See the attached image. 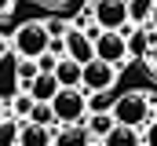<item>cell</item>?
Instances as JSON below:
<instances>
[{
    "instance_id": "obj_1",
    "label": "cell",
    "mask_w": 157,
    "mask_h": 146,
    "mask_svg": "<svg viewBox=\"0 0 157 146\" xmlns=\"http://www.w3.org/2000/svg\"><path fill=\"white\" fill-rule=\"evenodd\" d=\"M150 113H154V106H150V99L143 95V91H124L117 102L110 106V117H113V124H124V128H143V124H150Z\"/></svg>"
},
{
    "instance_id": "obj_2",
    "label": "cell",
    "mask_w": 157,
    "mask_h": 146,
    "mask_svg": "<svg viewBox=\"0 0 157 146\" xmlns=\"http://www.w3.org/2000/svg\"><path fill=\"white\" fill-rule=\"evenodd\" d=\"M59 124H80L88 121V95L80 88H59V95L48 102Z\"/></svg>"
},
{
    "instance_id": "obj_3",
    "label": "cell",
    "mask_w": 157,
    "mask_h": 146,
    "mask_svg": "<svg viewBox=\"0 0 157 146\" xmlns=\"http://www.w3.org/2000/svg\"><path fill=\"white\" fill-rule=\"evenodd\" d=\"M48 29H44V22H22L18 29H15V40H11V48H15V55L18 59H33L37 62L40 55L48 51Z\"/></svg>"
},
{
    "instance_id": "obj_4",
    "label": "cell",
    "mask_w": 157,
    "mask_h": 146,
    "mask_svg": "<svg viewBox=\"0 0 157 146\" xmlns=\"http://www.w3.org/2000/svg\"><path fill=\"white\" fill-rule=\"evenodd\" d=\"M113 80H117V66H110L102 59H91L80 66V91L84 95H102L113 88Z\"/></svg>"
},
{
    "instance_id": "obj_5",
    "label": "cell",
    "mask_w": 157,
    "mask_h": 146,
    "mask_svg": "<svg viewBox=\"0 0 157 146\" xmlns=\"http://www.w3.org/2000/svg\"><path fill=\"white\" fill-rule=\"evenodd\" d=\"M95 59L110 62V66H124L128 62V40L121 29H102L95 36Z\"/></svg>"
},
{
    "instance_id": "obj_6",
    "label": "cell",
    "mask_w": 157,
    "mask_h": 146,
    "mask_svg": "<svg viewBox=\"0 0 157 146\" xmlns=\"http://www.w3.org/2000/svg\"><path fill=\"white\" fill-rule=\"evenodd\" d=\"M91 15H95L99 29H121V33H128V0H95Z\"/></svg>"
},
{
    "instance_id": "obj_7",
    "label": "cell",
    "mask_w": 157,
    "mask_h": 146,
    "mask_svg": "<svg viewBox=\"0 0 157 146\" xmlns=\"http://www.w3.org/2000/svg\"><path fill=\"white\" fill-rule=\"evenodd\" d=\"M62 48H66V59H73V62H80V66L95 59V44H91V36L84 33V29H77V26H70V29H66Z\"/></svg>"
},
{
    "instance_id": "obj_8",
    "label": "cell",
    "mask_w": 157,
    "mask_h": 146,
    "mask_svg": "<svg viewBox=\"0 0 157 146\" xmlns=\"http://www.w3.org/2000/svg\"><path fill=\"white\" fill-rule=\"evenodd\" d=\"M18 59L15 55H0V102L7 106L15 95H18Z\"/></svg>"
},
{
    "instance_id": "obj_9",
    "label": "cell",
    "mask_w": 157,
    "mask_h": 146,
    "mask_svg": "<svg viewBox=\"0 0 157 146\" xmlns=\"http://www.w3.org/2000/svg\"><path fill=\"white\" fill-rule=\"evenodd\" d=\"M26 95H29L33 102H51V99L59 95V80H55L51 73H37V77L29 80V88H26Z\"/></svg>"
},
{
    "instance_id": "obj_10",
    "label": "cell",
    "mask_w": 157,
    "mask_h": 146,
    "mask_svg": "<svg viewBox=\"0 0 157 146\" xmlns=\"http://www.w3.org/2000/svg\"><path fill=\"white\" fill-rule=\"evenodd\" d=\"M51 146H95V139L84 132V124H62V132L51 139Z\"/></svg>"
},
{
    "instance_id": "obj_11",
    "label": "cell",
    "mask_w": 157,
    "mask_h": 146,
    "mask_svg": "<svg viewBox=\"0 0 157 146\" xmlns=\"http://www.w3.org/2000/svg\"><path fill=\"white\" fill-rule=\"evenodd\" d=\"M55 80H59V88H80V62H73V59H59L55 62V73H51Z\"/></svg>"
},
{
    "instance_id": "obj_12",
    "label": "cell",
    "mask_w": 157,
    "mask_h": 146,
    "mask_svg": "<svg viewBox=\"0 0 157 146\" xmlns=\"http://www.w3.org/2000/svg\"><path fill=\"white\" fill-rule=\"evenodd\" d=\"M51 128H40V124H18V146H51Z\"/></svg>"
},
{
    "instance_id": "obj_13",
    "label": "cell",
    "mask_w": 157,
    "mask_h": 146,
    "mask_svg": "<svg viewBox=\"0 0 157 146\" xmlns=\"http://www.w3.org/2000/svg\"><path fill=\"white\" fill-rule=\"evenodd\" d=\"M113 128H117V124H113L110 110H99V113H91V117H88V124H84V132H88V135H91L95 143H102V139H106V135H110Z\"/></svg>"
},
{
    "instance_id": "obj_14",
    "label": "cell",
    "mask_w": 157,
    "mask_h": 146,
    "mask_svg": "<svg viewBox=\"0 0 157 146\" xmlns=\"http://www.w3.org/2000/svg\"><path fill=\"white\" fill-rule=\"evenodd\" d=\"M102 146H143V139H139V132L135 128H124V124H117L106 139H102Z\"/></svg>"
},
{
    "instance_id": "obj_15",
    "label": "cell",
    "mask_w": 157,
    "mask_h": 146,
    "mask_svg": "<svg viewBox=\"0 0 157 146\" xmlns=\"http://www.w3.org/2000/svg\"><path fill=\"white\" fill-rule=\"evenodd\" d=\"M7 113H11V121H15V117H29V113H33V99H29L26 91H18V95L7 102Z\"/></svg>"
},
{
    "instance_id": "obj_16",
    "label": "cell",
    "mask_w": 157,
    "mask_h": 146,
    "mask_svg": "<svg viewBox=\"0 0 157 146\" xmlns=\"http://www.w3.org/2000/svg\"><path fill=\"white\" fill-rule=\"evenodd\" d=\"M29 124H40V128H51L55 124V113L48 102H33V113H29Z\"/></svg>"
},
{
    "instance_id": "obj_17",
    "label": "cell",
    "mask_w": 157,
    "mask_h": 146,
    "mask_svg": "<svg viewBox=\"0 0 157 146\" xmlns=\"http://www.w3.org/2000/svg\"><path fill=\"white\" fill-rule=\"evenodd\" d=\"M0 146H18V124L11 117L0 121Z\"/></svg>"
},
{
    "instance_id": "obj_18",
    "label": "cell",
    "mask_w": 157,
    "mask_h": 146,
    "mask_svg": "<svg viewBox=\"0 0 157 146\" xmlns=\"http://www.w3.org/2000/svg\"><path fill=\"white\" fill-rule=\"evenodd\" d=\"M33 77H37V62H33V59H18V88H22V91L29 88Z\"/></svg>"
},
{
    "instance_id": "obj_19",
    "label": "cell",
    "mask_w": 157,
    "mask_h": 146,
    "mask_svg": "<svg viewBox=\"0 0 157 146\" xmlns=\"http://www.w3.org/2000/svg\"><path fill=\"white\" fill-rule=\"evenodd\" d=\"M44 29H48V36H51V40H62L70 26H66L62 18H48V22H44Z\"/></svg>"
},
{
    "instance_id": "obj_20",
    "label": "cell",
    "mask_w": 157,
    "mask_h": 146,
    "mask_svg": "<svg viewBox=\"0 0 157 146\" xmlns=\"http://www.w3.org/2000/svg\"><path fill=\"white\" fill-rule=\"evenodd\" d=\"M143 15H150V4H143V0H128V18H143Z\"/></svg>"
},
{
    "instance_id": "obj_21",
    "label": "cell",
    "mask_w": 157,
    "mask_h": 146,
    "mask_svg": "<svg viewBox=\"0 0 157 146\" xmlns=\"http://www.w3.org/2000/svg\"><path fill=\"white\" fill-rule=\"evenodd\" d=\"M146 146H157V121H150V128H146Z\"/></svg>"
},
{
    "instance_id": "obj_22",
    "label": "cell",
    "mask_w": 157,
    "mask_h": 146,
    "mask_svg": "<svg viewBox=\"0 0 157 146\" xmlns=\"http://www.w3.org/2000/svg\"><path fill=\"white\" fill-rule=\"evenodd\" d=\"M146 55H150V66H154V70H157V40H154V44H150V51H146Z\"/></svg>"
},
{
    "instance_id": "obj_23",
    "label": "cell",
    "mask_w": 157,
    "mask_h": 146,
    "mask_svg": "<svg viewBox=\"0 0 157 146\" xmlns=\"http://www.w3.org/2000/svg\"><path fill=\"white\" fill-rule=\"evenodd\" d=\"M11 7H15V0H0V15H11Z\"/></svg>"
},
{
    "instance_id": "obj_24",
    "label": "cell",
    "mask_w": 157,
    "mask_h": 146,
    "mask_svg": "<svg viewBox=\"0 0 157 146\" xmlns=\"http://www.w3.org/2000/svg\"><path fill=\"white\" fill-rule=\"evenodd\" d=\"M150 29H157V0H154V7H150Z\"/></svg>"
},
{
    "instance_id": "obj_25",
    "label": "cell",
    "mask_w": 157,
    "mask_h": 146,
    "mask_svg": "<svg viewBox=\"0 0 157 146\" xmlns=\"http://www.w3.org/2000/svg\"><path fill=\"white\" fill-rule=\"evenodd\" d=\"M44 4H48V7H59V4H66V0H44Z\"/></svg>"
},
{
    "instance_id": "obj_26",
    "label": "cell",
    "mask_w": 157,
    "mask_h": 146,
    "mask_svg": "<svg viewBox=\"0 0 157 146\" xmlns=\"http://www.w3.org/2000/svg\"><path fill=\"white\" fill-rule=\"evenodd\" d=\"M4 117H11V113H7V106H4V102H0V121H4Z\"/></svg>"
},
{
    "instance_id": "obj_27",
    "label": "cell",
    "mask_w": 157,
    "mask_h": 146,
    "mask_svg": "<svg viewBox=\"0 0 157 146\" xmlns=\"http://www.w3.org/2000/svg\"><path fill=\"white\" fill-rule=\"evenodd\" d=\"M154 113H157V106H154Z\"/></svg>"
}]
</instances>
